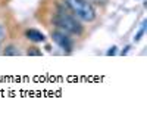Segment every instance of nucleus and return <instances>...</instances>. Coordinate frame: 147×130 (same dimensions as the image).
<instances>
[{"mask_svg":"<svg viewBox=\"0 0 147 130\" xmlns=\"http://www.w3.org/2000/svg\"><path fill=\"white\" fill-rule=\"evenodd\" d=\"M5 37H6V30H5V27L2 25V24H0V43L5 40Z\"/></svg>","mask_w":147,"mask_h":130,"instance_id":"obj_7","label":"nucleus"},{"mask_svg":"<svg viewBox=\"0 0 147 130\" xmlns=\"http://www.w3.org/2000/svg\"><path fill=\"white\" fill-rule=\"evenodd\" d=\"M53 22L55 25L59 28L65 31L66 34H72V35H81L82 31H84V27L81 25V22L78 21V18L74 15V14H68V12H65L62 7H59L56 16L53 18Z\"/></svg>","mask_w":147,"mask_h":130,"instance_id":"obj_1","label":"nucleus"},{"mask_svg":"<svg viewBox=\"0 0 147 130\" xmlns=\"http://www.w3.org/2000/svg\"><path fill=\"white\" fill-rule=\"evenodd\" d=\"M3 53H5L6 56H16V55H19L21 52L18 50V47H16V46L9 44V46H6V49L3 50Z\"/></svg>","mask_w":147,"mask_h":130,"instance_id":"obj_5","label":"nucleus"},{"mask_svg":"<svg viewBox=\"0 0 147 130\" xmlns=\"http://www.w3.org/2000/svg\"><path fill=\"white\" fill-rule=\"evenodd\" d=\"M116 52H118V47H116V46H112V47L107 50V56H112V55H115Z\"/></svg>","mask_w":147,"mask_h":130,"instance_id":"obj_8","label":"nucleus"},{"mask_svg":"<svg viewBox=\"0 0 147 130\" xmlns=\"http://www.w3.org/2000/svg\"><path fill=\"white\" fill-rule=\"evenodd\" d=\"M90 2L97 3V5H106V3H107V0H90Z\"/></svg>","mask_w":147,"mask_h":130,"instance_id":"obj_10","label":"nucleus"},{"mask_svg":"<svg viewBox=\"0 0 147 130\" xmlns=\"http://www.w3.org/2000/svg\"><path fill=\"white\" fill-rule=\"evenodd\" d=\"M52 40L60 47L62 50H65V52H72V49H74V42H72V39L69 37V34H66L65 31H62V30H56V31H53L52 33Z\"/></svg>","mask_w":147,"mask_h":130,"instance_id":"obj_3","label":"nucleus"},{"mask_svg":"<svg viewBox=\"0 0 147 130\" xmlns=\"http://www.w3.org/2000/svg\"><path fill=\"white\" fill-rule=\"evenodd\" d=\"M25 37H27L28 40L34 42V43H43V42L46 40L44 34H43L41 31H38V30H34V28H30V30L25 31Z\"/></svg>","mask_w":147,"mask_h":130,"instance_id":"obj_4","label":"nucleus"},{"mask_svg":"<svg viewBox=\"0 0 147 130\" xmlns=\"http://www.w3.org/2000/svg\"><path fill=\"white\" fill-rule=\"evenodd\" d=\"M144 31H146V21H143L141 22V27H140V30H138V33L136 34V37H134V40L136 42H138L141 37H143V34H144Z\"/></svg>","mask_w":147,"mask_h":130,"instance_id":"obj_6","label":"nucleus"},{"mask_svg":"<svg viewBox=\"0 0 147 130\" xmlns=\"http://www.w3.org/2000/svg\"><path fill=\"white\" fill-rule=\"evenodd\" d=\"M32 50H28V55H35V56H38V55H41V52L40 50H34V47H31Z\"/></svg>","mask_w":147,"mask_h":130,"instance_id":"obj_9","label":"nucleus"},{"mask_svg":"<svg viewBox=\"0 0 147 130\" xmlns=\"http://www.w3.org/2000/svg\"><path fill=\"white\" fill-rule=\"evenodd\" d=\"M65 5L78 19L91 22L96 19V7L90 0H65Z\"/></svg>","mask_w":147,"mask_h":130,"instance_id":"obj_2","label":"nucleus"},{"mask_svg":"<svg viewBox=\"0 0 147 130\" xmlns=\"http://www.w3.org/2000/svg\"><path fill=\"white\" fill-rule=\"evenodd\" d=\"M129 49H131V46H125V47H124V50H122V52H121V55H127Z\"/></svg>","mask_w":147,"mask_h":130,"instance_id":"obj_11","label":"nucleus"}]
</instances>
